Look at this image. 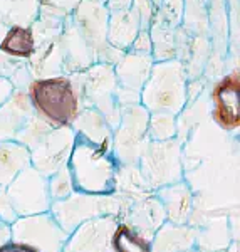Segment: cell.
I'll use <instances>...</instances> for the list:
<instances>
[{"mask_svg": "<svg viewBox=\"0 0 240 252\" xmlns=\"http://www.w3.org/2000/svg\"><path fill=\"white\" fill-rule=\"evenodd\" d=\"M76 131L71 126L51 128L40 140L29 150L30 165L44 177H51L59 168L66 166Z\"/></svg>", "mask_w": 240, "mask_h": 252, "instance_id": "cell-11", "label": "cell"}, {"mask_svg": "<svg viewBox=\"0 0 240 252\" xmlns=\"http://www.w3.org/2000/svg\"><path fill=\"white\" fill-rule=\"evenodd\" d=\"M138 168L153 192L160 187L183 180L180 141L177 138L150 141L138 160Z\"/></svg>", "mask_w": 240, "mask_h": 252, "instance_id": "cell-9", "label": "cell"}, {"mask_svg": "<svg viewBox=\"0 0 240 252\" xmlns=\"http://www.w3.org/2000/svg\"><path fill=\"white\" fill-rule=\"evenodd\" d=\"M104 5L108 12L128 10L133 7V0H104Z\"/></svg>", "mask_w": 240, "mask_h": 252, "instance_id": "cell-40", "label": "cell"}, {"mask_svg": "<svg viewBox=\"0 0 240 252\" xmlns=\"http://www.w3.org/2000/svg\"><path fill=\"white\" fill-rule=\"evenodd\" d=\"M108 17L109 12L104 5V0H81L71 14V19L88 44L94 49L97 56L108 47Z\"/></svg>", "mask_w": 240, "mask_h": 252, "instance_id": "cell-14", "label": "cell"}, {"mask_svg": "<svg viewBox=\"0 0 240 252\" xmlns=\"http://www.w3.org/2000/svg\"><path fill=\"white\" fill-rule=\"evenodd\" d=\"M128 51L133 52H140V54H151V39H150V32L148 29H141L138 32V35L133 40L131 47Z\"/></svg>", "mask_w": 240, "mask_h": 252, "instance_id": "cell-37", "label": "cell"}, {"mask_svg": "<svg viewBox=\"0 0 240 252\" xmlns=\"http://www.w3.org/2000/svg\"><path fill=\"white\" fill-rule=\"evenodd\" d=\"M181 252H198L197 247H193V249H188V251H181Z\"/></svg>", "mask_w": 240, "mask_h": 252, "instance_id": "cell-45", "label": "cell"}, {"mask_svg": "<svg viewBox=\"0 0 240 252\" xmlns=\"http://www.w3.org/2000/svg\"><path fill=\"white\" fill-rule=\"evenodd\" d=\"M178 126L177 115L166 111H153L148 116V138L150 141H166L177 138Z\"/></svg>", "mask_w": 240, "mask_h": 252, "instance_id": "cell-31", "label": "cell"}, {"mask_svg": "<svg viewBox=\"0 0 240 252\" xmlns=\"http://www.w3.org/2000/svg\"><path fill=\"white\" fill-rule=\"evenodd\" d=\"M12 237V230H10V223H7L5 220L0 219V246L5 242H9Z\"/></svg>", "mask_w": 240, "mask_h": 252, "instance_id": "cell-42", "label": "cell"}, {"mask_svg": "<svg viewBox=\"0 0 240 252\" xmlns=\"http://www.w3.org/2000/svg\"><path fill=\"white\" fill-rule=\"evenodd\" d=\"M12 91H14V86H12V84L7 79L0 78V104H2L3 101H5L7 97L10 96Z\"/></svg>", "mask_w": 240, "mask_h": 252, "instance_id": "cell-41", "label": "cell"}, {"mask_svg": "<svg viewBox=\"0 0 240 252\" xmlns=\"http://www.w3.org/2000/svg\"><path fill=\"white\" fill-rule=\"evenodd\" d=\"M150 111L141 103L121 106L120 123L113 129V155L120 165H136L148 138Z\"/></svg>", "mask_w": 240, "mask_h": 252, "instance_id": "cell-8", "label": "cell"}, {"mask_svg": "<svg viewBox=\"0 0 240 252\" xmlns=\"http://www.w3.org/2000/svg\"><path fill=\"white\" fill-rule=\"evenodd\" d=\"M26 93L34 111L54 128L71 126L84 106L74 74L32 79Z\"/></svg>", "mask_w": 240, "mask_h": 252, "instance_id": "cell-2", "label": "cell"}, {"mask_svg": "<svg viewBox=\"0 0 240 252\" xmlns=\"http://www.w3.org/2000/svg\"><path fill=\"white\" fill-rule=\"evenodd\" d=\"M79 84L84 106H91L101 113L113 129L120 123L121 106L118 103V81L115 66L94 63L81 72H72Z\"/></svg>", "mask_w": 240, "mask_h": 252, "instance_id": "cell-7", "label": "cell"}, {"mask_svg": "<svg viewBox=\"0 0 240 252\" xmlns=\"http://www.w3.org/2000/svg\"><path fill=\"white\" fill-rule=\"evenodd\" d=\"M116 215H101L77 225L64 242L62 252H113Z\"/></svg>", "mask_w": 240, "mask_h": 252, "instance_id": "cell-13", "label": "cell"}, {"mask_svg": "<svg viewBox=\"0 0 240 252\" xmlns=\"http://www.w3.org/2000/svg\"><path fill=\"white\" fill-rule=\"evenodd\" d=\"M71 128L76 131V135L84 136L92 143L113 152V128L97 109L83 106L79 115L72 121Z\"/></svg>", "mask_w": 240, "mask_h": 252, "instance_id": "cell-21", "label": "cell"}, {"mask_svg": "<svg viewBox=\"0 0 240 252\" xmlns=\"http://www.w3.org/2000/svg\"><path fill=\"white\" fill-rule=\"evenodd\" d=\"M183 7H185V0H160L158 15H160L168 26L177 29L178 26H181Z\"/></svg>", "mask_w": 240, "mask_h": 252, "instance_id": "cell-35", "label": "cell"}, {"mask_svg": "<svg viewBox=\"0 0 240 252\" xmlns=\"http://www.w3.org/2000/svg\"><path fill=\"white\" fill-rule=\"evenodd\" d=\"M66 168L74 192L89 195L116 193V175L120 163L113 152L76 135Z\"/></svg>", "mask_w": 240, "mask_h": 252, "instance_id": "cell-1", "label": "cell"}, {"mask_svg": "<svg viewBox=\"0 0 240 252\" xmlns=\"http://www.w3.org/2000/svg\"><path fill=\"white\" fill-rule=\"evenodd\" d=\"M39 15V0H0V20L7 27L32 26Z\"/></svg>", "mask_w": 240, "mask_h": 252, "instance_id": "cell-27", "label": "cell"}, {"mask_svg": "<svg viewBox=\"0 0 240 252\" xmlns=\"http://www.w3.org/2000/svg\"><path fill=\"white\" fill-rule=\"evenodd\" d=\"M51 204L47 177L29 165L0 190V219L12 223L19 217L49 212Z\"/></svg>", "mask_w": 240, "mask_h": 252, "instance_id": "cell-4", "label": "cell"}, {"mask_svg": "<svg viewBox=\"0 0 240 252\" xmlns=\"http://www.w3.org/2000/svg\"><path fill=\"white\" fill-rule=\"evenodd\" d=\"M161 202L166 220L173 223H188L193 214V193L185 180H178L154 190Z\"/></svg>", "mask_w": 240, "mask_h": 252, "instance_id": "cell-19", "label": "cell"}, {"mask_svg": "<svg viewBox=\"0 0 240 252\" xmlns=\"http://www.w3.org/2000/svg\"><path fill=\"white\" fill-rule=\"evenodd\" d=\"M198 232L188 223L166 220L151 237V252H181L197 247Z\"/></svg>", "mask_w": 240, "mask_h": 252, "instance_id": "cell-20", "label": "cell"}, {"mask_svg": "<svg viewBox=\"0 0 240 252\" xmlns=\"http://www.w3.org/2000/svg\"><path fill=\"white\" fill-rule=\"evenodd\" d=\"M188 78L183 63L178 59H166L153 63L150 78L140 94V103L153 111H166L180 115L188 101Z\"/></svg>", "mask_w": 240, "mask_h": 252, "instance_id": "cell-3", "label": "cell"}, {"mask_svg": "<svg viewBox=\"0 0 240 252\" xmlns=\"http://www.w3.org/2000/svg\"><path fill=\"white\" fill-rule=\"evenodd\" d=\"M47 189H49V197H51L52 202L62 200V198L69 197V195L74 192L71 177H69L66 166H62L56 173H52L51 177H47Z\"/></svg>", "mask_w": 240, "mask_h": 252, "instance_id": "cell-33", "label": "cell"}, {"mask_svg": "<svg viewBox=\"0 0 240 252\" xmlns=\"http://www.w3.org/2000/svg\"><path fill=\"white\" fill-rule=\"evenodd\" d=\"M62 49H64V74L81 72L91 64L97 63L94 49L88 44V40L81 35L77 27L72 22L71 15L64 19L62 27Z\"/></svg>", "mask_w": 240, "mask_h": 252, "instance_id": "cell-18", "label": "cell"}, {"mask_svg": "<svg viewBox=\"0 0 240 252\" xmlns=\"http://www.w3.org/2000/svg\"><path fill=\"white\" fill-rule=\"evenodd\" d=\"M181 27L193 35H207V29H209L207 0H185Z\"/></svg>", "mask_w": 240, "mask_h": 252, "instance_id": "cell-29", "label": "cell"}, {"mask_svg": "<svg viewBox=\"0 0 240 252\" xmlns=\"http://www.w3.org/2000/svg\"><path fill=\"white\" fill-rule=\"evenodd\" d=\"M131 202L120 193L111 195H89L81 192H72L62 200L52 202L49 214L54 217L59 227L66 234H71L77 225L101 215H116L123 219Z\"/></svg>", "mask_w": 240, "mask_h": 252, "instance_id": "cell-5", "label": "cell"}, {"mask_svg": "<svg viewBox=\"0 0 240 252\" xmlns=\"http://www.w3.org/2000/svg\"><path fill=\"white\" fill-rule=\"evenodd\" d=\"M51 128H54V126H51L47 121H44L37 113H34V115L29 118V121L24 125V128L20 129V133L17 135V138H15V141L20 145H24L27 150H30Z\"/></svg>", "mask_w": 240, "mask_h": 252, "instance_id": "cell-32", "label": "cell"}, {"mask_svg": "<svg viewBox=\"0 0 240 252\" xmlns=\"http://www.w3.org/2000/svg\"><path fill=\"white\" fill-rule=\"evenodd\" d=\"M30 165V153L24 145L17 141H5L0 145V190Z\"/></svg>", "mask_w": 240, "mask_h": 252, "instance_id": "cell-23", "label": "cell"}, {"mask_svg": "<svg viewBox=\"0 0 240 252\" xmlns=\"http://www.w3.org/2000/svg\"><path fill=\"white\" fill-rule=\"evenodd\" d=\"M240 81L239 71L234 69L217 81L211 91V116L215 123L227 131H235L240 125Z\"/></svg>", "mask_w": 240, "mask_h": 252, "instance_id": "cell-15", "label": "cell"}, {"mask_svg": "<svg viewBox=\"0 0 240 252\" xmlns=\"http://www.w3.org/2000/svg\"><path fill=\"white\" fill-rule=\"evenodd\" d=\"M124 54V51H121V49H116L113 46H109L104 49L103 52H101L99 56H97V63H104V64H111V66H115L118 61L121 59V56Z\"/></svg>", "mask_w": 240, "mask_h": 252, "instance_id": "cell-38", "label": "cell"}, {"mask_svg": "<svg viewBox=\"0 0 240 252\" xmlns=\"http://www.w3.org/2000/svg\"><path fill=\"white\" fill-rule=\"evenodd\" d=\"M113 252H151V244L120 220L113 234Z\"/></svg>", "mask_w": 240, "mask_h": 252, "instance_id": "cell-30", "label": "cell"}, {"mask_svg": "<svg viewBox=\"0 0 240 252\" xmlns=\"http://www.w3.org/2000/svg\"><path fill=\"white\" fill-rule=\"evenodd\" d=\"M0 52L12 58L26 59L34 52V32L30 26H10L0 40Z\"/></svg>", "mask_w": 240, "mask_h": 252, "instance_id": "cell-24", "label": "cell"}, {"mask_svg": "<svg viewBox=\"0 0 240 252\" xmlns=\"http://www.w3.org/2000/svg\"><path fill=\"white\" fill-rule=\"evenodd\" d=\"M116 193L123 195L129 202H135L138 198L153 193V190L146 184L140 168H138V163L120 165L116 175Z\"/></svg>", "mask_w": 240, "mask_h": 252, "instance_id": "cell-26", "label": "cell"}, {"mask_svg": "<svg viewBox=\"0 0 240 252\" xmlns=\"http://www.w3.org/2000/svg\"><path fill=\"white\" fill-rule=\"evenodd\" d=\"M150 39H151V58L153 61L175 59V27L168 26L163 19L154 15L148 27Z\"/></svg>", "mask_w": 240, "mask_h": 252, "instance_id": "cell-25", "label": "cell"}, {"mask_svg": "<svg viewBox=\"0 0 240 252\" xmlns=\"http://www.w3.org/2000/svg\"><path fill=\"white\" fill-rule=\"evenodd\" d=\"M34 52L29 58V69L34 79L64 74L62 27L64 19L39 14L32 22Z\"/></svg>", "mask_w": 240, "mask_h": 252, "instance_id": "cell-6", "label": "cell"}, {"mask_svg": "<svg viewBox=\"0 0 240 252\" xmlns=\"http://www.w3.org/2000/svg\"><path fill=\"white\" fill-rule=\"evenodd\" d=\"M0 252H37L34 247L27 246V244H20V242H14L9 241L0 246Z\"/></svg>", "mask_w": 240, "mask_h": 252, "instance_id": "cell-39", "label": "cell"}, {"mask_svg": "<svg viewBox=\"0 0 240 252\" xmlns=\"http://www.w3.org/2000/svg\"><path fill=\"white\" fill-rule=\"evenodd\" d=\"M0 78L9 81L14 89H24V91L34 79L29 69V61L12 58L3 52H0Z\"/></svg>", "mask_w": 240, "mask_h": 252, "instance_id": "cell-28", "label": "cell"}, {"mask_svg": "<svg viewBox=\"0 0 240 252\" xmlns=\"http://www.w3.org/2000/svg\"><path fill=\"white\" fill-rule=\"evenodd\" d=\"M81 0H39V14L66 19L74 12Z\"/></svg>", "mask_w": 240, "mask_h": 252, "instance_id": "cell-34", "label": "cell"}, {"mask_svg": "<svg viewBox=\"0 0 240 252\" xmlns=\"http://www.w3.org/2000/svg\"><path fill=\"white\" fill-rule=\"evenodd\" d=\"M34 113L27 93L24 89H14L0 104V145L5 141H15L20 129Z\"/></svg>", "mask_w": 240, "mask_h": 252, "instance_id": "cell-17", "label": "cell"}, {"mask_svg": "<svg viewBox=\"0 0 240 252\" xmlns=\"http://www.w3.org/2000/svg\"><path fill=\"white\" fill-rule=\"evenodd\" d=\"M140 31V17L133 7L128 10L109 12L108 34H106L109 46L121 49V51H128Z\"/></svg>", "mask_w": 240, "mask_h": 252, "instance_id": "cell-22", "label": "cell"}, {"mask_svg": "<svg viewBox=\"0 0 240 252\" xmlns=\"http://www.w3.org/2000/svg\"><path fill=\"white\" fill-rule=\"evenodd\" d=\"M205 252H209V251H205ZM210 252H237V244L232 246L230 249H227V251H210Z\"/></svg>", "mask_w": 240, "mask_h": 252, "instance_id": "cell-44", "label": "cell"}, {"mask_svg": "<svg viewBox=\"0 0 240 252\" xmlns=\"http://www.w3.org/2000/svg\"><path fill=\"white\" fill-rule=\"evenodd\" d=\"M160 0H133V9L140 17L141 29H148L158 12Z\"/></svg>", "mask_w": 240, "mask_h": 252, "instance_id": "cell-36", "label": "cell"}, {"mask_svg": "<svg viewBox=\"0 0 240 252\" xmlns=\"http://www.w3.org/2000/svg\"><path fill=\"white\" fill-rule=\"evenodd\" d=\"M121 220L128 223L141 237L151 241L154 232L166 222V215L161 202L158 200V197L153 192L146 195V197H141L138 200L131 202V205L128 207V210H126L124 217Z\"/></svg>", "mask_w": 240, "mask_h": 252, "instance_id": "cell-16", "label": "cell"}, {"mask_svg": "<svg viewBox=\"0 0 240 252\" xmlns=\"http://www.w3.org/2000/svg\"><path fill=\"white\" fill-rule=\"evenodd\" d=\"M5 31H7V26L5 24L0 20V40H2V37H3V34H5Z\"/></svg>", "mask_w": 240, "mask_h": 252, "instance_id": "cell-43", "label": "cell"}, {"mask_svg": "<svg viewBox=\"0 0 240 252\" xmlns=\"http://www.w3.org/2000/svg\"><path fill=\"white\" fill-rule=\"evenodd\" d=\"M151 54L124 51L121 59L115 64V74L118 81L116 97L120 106L140 103V94L145 83L150 78L153 67Z\"/></svg>", "mask_w": 240, "mask_h": 252, "instance_id": "cell-12", "label": "cell"}, {"mask_svg": "<svg viewBox=\"0 0 240 252\" xmlns=\"http://www.w3.org/2000/svg\"><path fill=\"white\" fill-rule=\"evenodd\" d=\"M10 241L27 244L37 252H62L67 234L49 212L19 217L10 223Z\"/></svg>", "mask_w": 240, "mask_h": 252, "instance_id": "cell-10", "label": "cell"}]
</instances>
